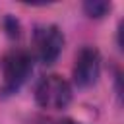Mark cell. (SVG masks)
<instances>
[{
  "label": "cell",
  "mask_w": 124,
  "mask_h": 124,
  "mask_svg": "<svg viewBox=\"0 0 124 124\" xmlns=\"http://www.w3.org/2000/svg\"><path fill=\"white\" fill-rule=\"evenodd\" d=\"M33 70L31 54L23 48H12L2 58V93H16Z\"/></svg>",
  "instance_id": "obj_1"
},
{
  "label": "cell",
  "mask_w": 124,
  "mask_h": 124,
  "mask_svg": "<svg viewBox=\"0 0 124 124\" xmlns=\"http://www.w3.org/2000/svg\"><path fill=\"white\" fill-rule=\"evenodd\" d=\"M35 99H37L39 107H43L46 110H62L72 101V87L64 78L50 74V76H45L37 83Z\"/></svg>",
  "instance_id": "obj_2"
},
{
  "label": "cell",
  "mask_w": 124,
  "mask_h": 124,
  "mask_svg": "<svg viewBox=\"0 0 124 124\" xmlns=\"http://www.w3.org/2000/svg\"><path fill=\"white\" fill-rule=\"evenodd\" d=\"M64 46V35L56 25H43L37 27L35 35H33V48L37 58L43 64H52Z\"/></svg>",
  "instance_id": "obj_3"
},
{
  "label": "cell",
  "mask_w": 124,
  "mask_h": 124,
  "mask_svg": "<svg viewBox=\"0 0 124 124\" xmlns=\"http://www.w3.org/2000/svg\"><path fill=\"white\" fill-rule=\"evenodd\" d=\"M101 72V56L97 52V48L93 46H83L78 56H76V64H74V81L78 87H89L97 81Z\"/></svg>",
  "instance_id": "obj_4"
},
{
  "label": "cell",
  "mask_w": 124,
  "mask_h": 124,
  "mask_svg": "<svg viewBox=\"0 0 124 124\" xmlns=\"http://www.w3.org/2000/svg\"><path fill=\"white\" fill-rule=\"evenodd\" d=\"M83 8H85V12H87L91 17H103V16L110 10V4H107V2H99V0H93V2H85Z\"/></svg>",
  "instance_id": "obj_5"
},
{
  "label": "cell",
  "mask_w": 124,
  "mask_h": 124,
  "mask_svg": "<svg viewBox=\"0 0 124 124\" xmlns=\"http://www.w3.org/2000/svg\"><path fill=\"white\" fill-rule=\"evenodd\" d=\"M45 124H79V122H74V120H68V118H62V120H48Z\"/></svg>",
  "instance_id": "obj_6"
}]
</instances>
